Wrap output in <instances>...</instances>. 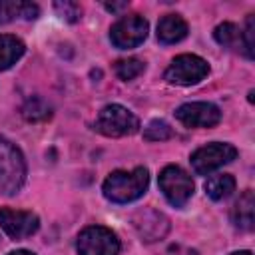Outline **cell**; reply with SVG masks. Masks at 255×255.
Instances as JSON below:
<instances>
[{"mask_svg": "<svg viewBox=\"0 0 255 255\" xmlns=\"http://www.w3.org/2000/svg\"><path fill=\"white\" fill-rule=\"evenodd\" d=\"M149 185V173L145 167H133L131 171H112L104 185V197L112 203H131L139 199Z\"/></svg>", "mask_w": 255, "mask_h": 255, "instance_id": "6da1fadb", "label": "cell"}, {"mask_svg": "<svg viewBox=\"0 0 255 255\" xmlns=\"http://www.w3.org/2000/svg\"><path fill=\"white\" fill-rule=\"evenodd\" d=\"M26 181V161L22 151L0 135V195H14Z\"/></svg>", "mask_w": 255, "mask_h": 255, "instance_id": "7a4b0ae2", "label": "cell"}, {"mask_svg": "<svg viewBox=\"0 0 255 255\" xmlns=\"http://www.w3.org/2000/svg\"><path fill=\"white\" fill-rule=\"evenodd\" d=\"M94 129L108 137H124L133 135L139 129V120L135 114H131L128 108L120 104H110L102 108L94 122Z\"/></svg>", "mask_w": 255, "mask_h": 255, "instance_id": "3957f363", "label": "cell"}, {"mask_svg": "<svg viewBox=\"0 0 255 255\" xmlns=\"http://www.w3.org/2000/svg\"><path fill=\"white\" fill-rule=\"evenodd\" d=\"M122 249L118 235L104 225H90L76 239L78 255H118Z\"/></svg>", "mask_w": 255, "mask_h": 255, "instance_id": "277c9868", "label": "cell"}, {"mask_svg": "<svg viewBox=\"0 0 255 255\" xmlns=\"http://www.w3.org/2000/svg\"><path fill=\"white\" fill-rule=\"evenodd\" d=\"M159 189L173 207H183L193 195V179L179 165H165L159 173Z\"/></svg>", "mask_w": 255, "mask_h": 255, "instance_id": "5b68a950", "label": "cell"}, {"mask_svg": "<svg viewBox=\"0 0 255 255\" xmlns=\"http://www.w3.org/2000/svg\"><path fill=\"white\" fill-rule=\"evenodd\" d=\"M209 74V64L195 54H181L171 60L165 70V80L175 86H193L199 84Z\"/></svg>", "mask_w": 255, "mask_h": 255, "instance_id": "8992f818", "label": "cell"}, {"mask_svg": "<svg viewBox=\"0 0 255 255\" xmlns=\"http://www.w3.org/2000/svg\"><path fill=\"white\" fill-rule=\"evenodd\" d=\"M237 157V149L231 143L225 141H213L193 151L191 155V167L197 175H209L211 171L223 167L225 163H231Z\"/></svg>", "mask_w": 255, "mask_h": 255, "instance_id": "52a82bcc", "label": "cell"}, {"mask_svg": "<svg viewBox=\"0 0 255 255\" xmlns=\"http://www.w3.org/2000/svg\"><path fill=\"white\" fill-rule=\"evenodd\" d=\"M147 30H149V24L143 16L139 14L124 16L110 28V40L120 50H131V48H137L147 38Z\"/></svg>", "mask_w": 255, "mask_h": 255, "instance_id": "ba28073f", "label": "cell"}, {"mask_svg": "<svg viewBox=\"0 0 255 255\" xmlns=\"http://www.w3.org/2000/svg\"><path fill=\"white\" fill-rule=\"evenodd\" d=\"M131 225L137 231V235L141 237V241H145V243H155V241L163 239L169 231V219L153 207L137 209L131 215Z\"/></svg>", "mask_w": 255, "mask_h": 255, "instance_id": "9c48e42d", "label": "cell"}, {"mask_svg": "<svg viewBox=\"0 0 255 255\" xmlns=\"http://www.w3.org/2000/svg\"><path fill=\"white\" fill-rule=\"evenodd\" d=\"M0 227L10 239L20 241V239L34 235L40 229V219L32 211L0 207Z\"/></svg>", "mask_w": 255, "mask_h": 255, "instance_id": "30bf717a", "label": "cell"}, {"mask_svg": "<svg viewBox=\"0 0 255 255\" xmlns=\"http://www.w3.org/2000/svg\"><path fill=\"white\" fill-rule=\"evenodd\" d=\"M185 128H213L221 122V110L211 102H187L175 110Z\"/></svg>", "mask_w": 255, "mask_h": 255, "instance_id": "8fae6325", "label": "cell"}, {"mask_svg": "<svg viewBox=\"0 0 255 255\" xmlns=\"http://www.w3.org/2000/svg\"><path fill=\"white\" fill-rule=\"evenodd\" d=\"M231 221L239 231H251L255 223V193L245 189L231 209Z\"/></svg>", "mask_w": 255, "mask_h": 255, "instance_id": "7c38bea8", "label": "cell"}, {"mask_svg": "<svg viewBox=\"0 0 255 255\" xmlns=\"http://www.w3.org/2000/svg\"><path fill=\"white\" fill-rule=\"evenodd\" d=\"M187 22L179 14H165L157 22V40L161 44H177L187 36Z\"/></svg>", "mask_w": 255, "mask_h": 255, "instance_id": "4fadbf2b", "label": "cell"}, {"mask_svg": "<svg viewBox=\"0 0 255 255\" xmlns=\"http://www.w3.org/2000/svg\"><path fill=\"white\" fill-rule=\"evenodd\" d=\"M40 16V8L34 2L26 0H0V24H8L16 18L36 20Z\"/></svg>", "mask_w": 255, "mask_h": 255, "instance_id": "5bb4252c", "label": "cell"}, {"mask_svg": "<svg viewBox=\"0 0 255 255\" xmlns=\"http://www.w3.org/2000/svg\"><path fill=\"white\" fill-rule=\"evenodd\" d=\"M26 52V46L20 38L10 34H0V72L12 68Z\"/></svg>", "mask_w": 255, "mask_h": 255, "instance_id": "9a60e30c", "label": "cell"}, {"mask_svg": "<svg viewBox=\"0 0 255 255\" xmlns=\"http://www.w3.org/2000/svg\"><path fill=\"white\" fill-rule=\"evenodd\" d=\"M213 38L219 46L227 48V50H235V52H241L245 56V50H243V34H241V28L233 22H223L219 24L215 30H213Z\"/></svg>", "mask_w": 255, "mask_h": 255, "instance_id": "2e32d148", "label": "cell"}, {"mask_svg": "<svg viewBox=\"0 0 255 255\" xmlns=\"http://www.w3.org/2000/svg\"><path fill=\"white\" fill-rule=\"evenodd\" d=\"M235 191V179L229 173H219V175H211L205 181V193L213 199V201H223L227 199L231 193Z\"/></svg>", "mask_w": 255, "mask_h": 255, "instance_id": "e0dca14e", "label": "cell"}, {"mask_svg": "<svg viewBox=\"0 0 255 255\" xmlns=\"http://www.w3.org/2000/svg\"><path fill=\"white\" fill-rule=\"evenodd\" d=\"M22 116L26 122L30 124H38V122H46L52 118V106L42 100L40 96H32L24 102L22 106Z\"/></svg>", "mask_w": 255, "mask_h": 255, "instance_id": "ac0fdd59", "label": "cell"}, {"mask_svg": "<svg viewBox=\"0 0 255 255\" xmlns=\"http://www.w3.org/2000/svg\"><path fill=\"white\" fill-rule=\"evenodd\" d=\"M145 70V64L137 58H126V60H118L116 62V76L124 82L135 80L137 76H141Z\"/></svg>", "mask_w": 255, "mask_h": 255, "instance_id": "d6986e66", "label": "cell"}, {"mask_svg": "<svg viewBox=\"0 0 255 255\" xmlns=\"http://www.w3.org/2000/svg\"><path fill=\"white\" fill-rule=\"evenodd\" d=\"M173 137V128L163 120H151L143 128V139L147 141H165Z\"/></svg>", "mask_w": 255, "mask_h": 255, "instance_id": "ffe728a7", "label": "cell"}, {"mask_svg": "<svg viewBox=\"0 0 255 255\" xmlns=\"http://www.w3.org/2000/svg\"><path fill=\"white\" fill-rule=\"evenodd\" d=\"M54 10L58 12L60 18H64V20L70 22V24H74V22H78V20L82 18V6L76 4V2H72V0L54 2Z\"/></svg>", "mask_w": 255, "mask_h": 255, "instance_id": "44dd1931", "label": "cell"}, {"mask_svg": "<svg viewBox=\"0 0 255 255\" xmlns=\"http://www.w3.org/2000/svg\"><path fill=\"white\" fill-rule=\"evenodd\" d=\"M243 34V50H245V58L253 60L255 56V18L253 16H247L245 20V30H241Z\"/></svg>", "mask_w": 255, "mask_h": 255, "instance_id": "7402d4cb", "label": "cell"}, {"mask_svg": "<svg viewBox=\"0 0 255 255\" xmlns=\"http://www.w3.org/2000/svg\"><path fill=\"white\" fill-rule=\"evenodd\" d=\"M104 8H106L108 12H112V14H118V12H122V10L128 8V2H106Z\"/></svg>", "mask_w": 255, "mask_h": 255, "instance_id": "603a6c76", "label": "cell"}, {"mask_svg": "<svg viewBox=\"0 0 255 255\" xmlns=\"http://www.w3.org/2000/svg\"><path fill=\"white\" fill-rule=\"evenodd\" d=\"M169 253H173V255H197V251H195V249H189V247H181V245H175V247H171V249H169Z\"/></svg>", "mask_w": 255, "mask_h": 255, "instance_id": "cb8c5ba5", "label": "cell"}, {"mask_svg": "<svg viewBox=\"0 0 255 255\" xmlns=\"http://www.w3.org/2000/svg\"><path fill=\"white\" fill-rule=\"evenodd\" d=\"M8 255H36V253H32V251H26V249H18V251H10Z\"/></svg>", "mask_w": 255, "mask_h": 255, "instance_id": "d4e9b609", "label": "cell"}, {"mask_svg": "<svg viewBox=\"0 0 255 255\" xmlns=\"http://www.w3.org/2000/svg\"><path fill=\"white\" fill-rule=\"evenodd\" d=\"M229 255H253V253L245 249V251H233V253H229Z\"/></svg>", "mask_w": 255, "mask_h": 255, "instance_id": "484cf974", "label": "cell"}]
</instances>
